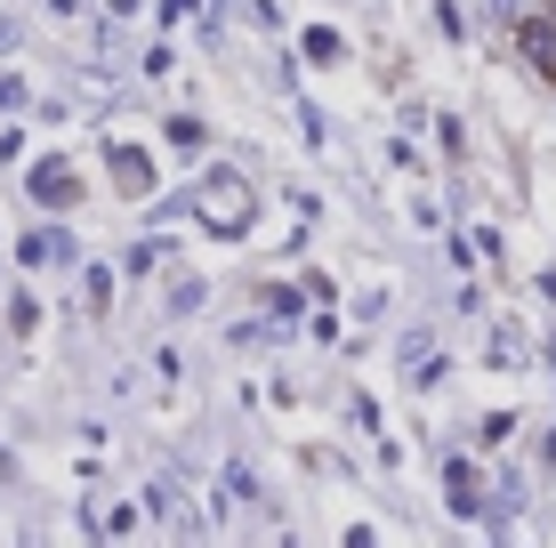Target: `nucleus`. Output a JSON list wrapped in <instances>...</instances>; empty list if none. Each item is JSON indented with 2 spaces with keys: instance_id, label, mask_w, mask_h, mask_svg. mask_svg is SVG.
<instances>
[{
  "instance_id": "obj_1",
  "label": "nucleus",
  "mask_w": 556,
  "mask_h": 548,
  "mask_svg": "<svg viewBox=\"0 0 556 548\" xmlns=\"http://www.w3.org/2000/svg\"><path fill=\"white\" fill-rule=\"evenodd\" d=\"M525 49H532V65H541V73H556V33L548 25H525Z\"/></svg>"
},
{
  "instance_id": "obj_2",
  "label": "nucleus",
  "mask_w": 556,
  "mask_h": 548,
  "mask_svg": "<svg viewBox=\"0 0 556 548\" xmlns=\"http://www.w3.org/2000/svg\"><path fill=\"white\" fill-rule=\"evenodd\" d=\"M25 258H33V267H49V258H65V234H33V242H25Z\"/></svg>"
},
{
  "instance_id": "obj_3",
  "label": "nucleus",
  "mask_w": 556,
  "mask_h": 548,
  "mask_svg": "<svg viewBox=\"0 0 556 548\" xmlns=\"http://www.w3.org/2000/svg\"><path fill=\"white\" fill-rule=\"evenodd\" d=\"M484 16H516V0H484Z\"/></svg>"
}]
</instances>
